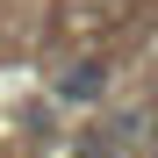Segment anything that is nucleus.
Listing matches in <instances>:
<instances>
[{"instance_id": "f257e3e1", "label": "nucleus", "mask_w": 158, "mask_h": 158, "mask_svg": "<svg viewBox=\"0 0 158 158\" xmlns=\"http://www.w3.org/2000/svg\"><path fill=\"white\" fill-rule=\"evenodd\" d=\"M101 86H108V79H101V65H72V72L58 79V94H65V101H94Z\"/></svg>"}]
</instances>
